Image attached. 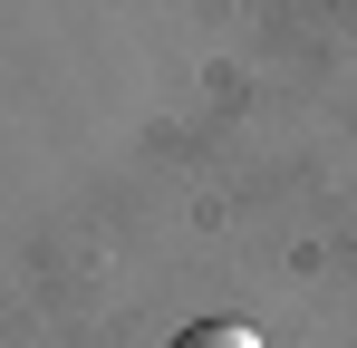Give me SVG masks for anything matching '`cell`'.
I'll return each mask as SVG.
<instances>
[{
  "label": "cell",
  "mask_w": 357,
  "mask_h": 348,
  "mask_svg": "<svg viewBox=\"0 0 357 348\" xmlns=\"http://www.w3.org/2000/svg\"><path fill=\"white\" fill-rule=\"evenodd\" d=\"M174 348H261V329L251 319H193V329H174Z\"/></svg>",
  "instance_id": "cell-1"
}]
</instances>
